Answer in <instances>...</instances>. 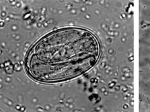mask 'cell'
<instances>
[{
    "label": "cell",
    "mask_w": 150,
    "mask_h": 112,
    "mask_svg": "<svg viewBox=\"0 0 150 112\" xmlns=\"http://www.w3.org/2000/svg\"><path fill=\"white\" fill-rule=\"evenodd\" d=\"M0 26H4V23H0Z\"/></svg>",
    "instance_id": "cell-1"
}]
</instances>
